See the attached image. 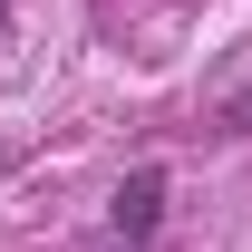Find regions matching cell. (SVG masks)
<instances>
[{
    "label": "cell",
    "instance_id": "cell-1",
    "mask_svg": "<svg viewBox=\"0 0 252 252\" xmlns=\"http://www.w3.org/2000/svg\"><path fill=\"white\" fill-rule=\"evenodd\" d=\"M156 223H165V165H136L117 185V243H146Z\"/></svg>",
    "mask_w": 252,
    "mask_h": 252
},
{
    "label": "cell",
    "instance_id": "cell-2",
    "mask_svg": "<svg viewBox=\"0 0 252 252\" xmlns=\"http://www.w3.org/2000/svg\"><path fill=\"white\" fill-rule=\"evenodd\" d=\"M0 10H10V0H0Z\"/></svg>",
    "mask_w": 252,
    "mask_h": 252
}]
</instances>
